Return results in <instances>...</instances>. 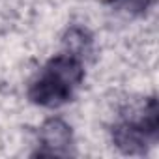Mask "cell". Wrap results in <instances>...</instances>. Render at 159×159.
<instances>
[{"label": "cell", "mask_w": 159, "mask_h": 159, "mask_svg": "<svg viewBox=\"0 0 159 159\" xmlns=\"http://www.w3.org/2000/svg\"><path fill=\"white\" fill-rule=\"evenodd\" d=\"M64 43H66L67 49H69L67 54H73V56H77V58H81V56L88 51L92 39H90V36H88L86 30H83V28H71V30L66 34Z\"/></svg>", "instance_id": "cell-4"}, {"label": "cell", "mask_w": 159, "mask_h": 159, "mask_svg": "<svg viewBox=\"0 0 159 159\" xmlns=\"http://www.w3.org/2000/svg\"><path fill=\"white\" fill-rule=\"evenodd\" d=\"M84 69L81 58L73 54H58L47 62L39 77L32 83L28 98L41 107H60L73 98V90L81 84Z\"/></svg>", "instance_id": "cell-1"}, {"label": "cell", "mask_w": 159, "mask_h": 159, "mask_svg": "<svg viewBox=\"0 0 159 159\" xmlns=\"http://www.w3.org/2000/svg\"><path fill=\"white\" fill-rule=\"evenodd\" d=\"M112 140L118 150L129 155H139L148 150L157 139H153L139 122H122L112 127Z\"/></svg>", "instance_id": "cell-2"}, {"label": "cell", "mask_w": 159, "mask_h": 159, "mask_svg": "<svg viewBox=\"0 0 159 159\" xmlns=\"http://www.w3.org/2000/svg\"><path fill=\"white\" fill-rule=\"evenodd\" d=\"M71 127L60 118L47 120L39 129V155H67L71 146Z\"/></svg>", "instance_id": "cell-3"}, {"label": "cell", "mask_w": 159, "mask_h": 159, "mask_svg": "<svg viewBox=\"0 0 159 159\" xmlns=\"http://www.w3.org/2000/svg\"><path fill=\"white\" fill-rule=\"evenodd\" d=\"M107 2L120 11H125L131 15H144V11L152 4V0H107Z\"/></svg>", "instance_id": "cell-5"}]
</instances>
